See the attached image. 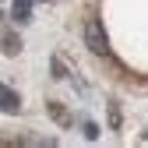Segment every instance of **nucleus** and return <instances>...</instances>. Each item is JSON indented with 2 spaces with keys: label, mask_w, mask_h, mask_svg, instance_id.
I'll use <instances>...</instances> for the list:
<instances>
[{
  "label": "nucleus",
  "mask_w": 148,
  "mask_h": 148,
  "mask_svg": "<svg viewBox=\"0 0 148 148\" xmlns=\"http://www.w3.org/2000/svg\"><path fill=\"white\" fill-rule=\"evenodd\" d=\"M49 113H53V116H57L60 123H67V113H64V106H57V102H49Z\"/></svg>",
  "instance_id": "obj_5"
},
{
  "label": "nucleus",
  "mask_w": 148,
  "mask_h": 148,
  "mask_svg": "<svg viewBox=\"0 0 148 148\" xmlns=\"http://www.w3.org/2000/svg\"><path fill=\"white\" fill-rule=\"evenodd\" d=\"M18 46H21V42H18V35H14V32H7V39H4V49H7V53H18Z\"/></svg>",
  "instance_id": "obj_4"
},
{
  "label": "nucleus",
  "mask_w": 148,
  "mask_h": 148,
  "mask_svg": "<svg viewBox=\"0 0 148 148\" xmlns=\"http://www.w3.org/2000/svg\"><path fill=\"white\" fill-rule=\"evenodd\" d=\"M0 102H4V109H7V113H14V109H18V95H14V88H0Z\"/></svg>",
  "instance_id": "obj_3"
},
{
  "label": "nucleus",
  "mask_w": 148,
  "mask_h": 148,
  "mask_svg": "<svg viewBox=\"0 0 148 148\" xmlns=\"http://www.w3.org/2000/svg\"><path fill=\"white\" fill-rule=\"evenodd\" d=\"M11 18L14 21H28L32 18V0H14L11 4Z\"/></svg>",
  "instance_id": "obj_2"
},
{
  "label": "nucleus",
  "mask_w": 148,
  "mask_h": 148,
  "mask_svg": "<svg viewBox=\"0 0 148 148\" xmlns=\"http://www.w3.org/2000/svg\"><path fill=\"white\" fill-rule=\"evenodd\" d=\"M109 123H113V127H120V113H116V106H109Z\"/></svg>",
  "instance_id": "obj_6"
},
{
  "label": "nucleus",
  "mask_w": 148,
  "mask_h": 148,
  "mask_svg": "<svg viewBox=\"0 0 148 148\" xmlns=\"http://www.w3.org/2000/svg\"><path fill=\"white\" fill-rule=\"evenodd\" d=\"M85 46L95 53V57H109V42H106V32H102V25L92 18V21L85 25Z\"/></svg>",
  "instance_id": "obj_1"
}]
</instances>
